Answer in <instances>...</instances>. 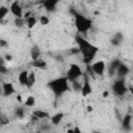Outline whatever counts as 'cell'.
<instances>
[{"label": "cell", "instance_id": "obj_1", "mask_svg": "<svg viewBox=\"0 0 133 133\" xmlns=\"http://www.w3.org/2000/svg\"><path fill=\"white\" fill-rule=\"evenodd\" d=\"M76 42L78 44L80 53H82V55H83V62L86 65L90 64L91 60L94 59L95 55L98 52V48L95 47L94 45H91L90 43H88L85 38L80 37V36H76Z\"/></svg>", "mask_w": 133, "mask_h": 133}, {"label": "cell", "instance_id": "obj_2", "mask_svg": "<svg viewBox=\"0 0 133 133\" xmlns=\"http://www.w3.org/2000/svg\"><path fill=\"white\" fill-rule=\"evenodd\" d=\"M48 86L51 88V90L56 96H60L63 92L70 90L69 80L66 79V77H60V78H56L54 80H51L48 83Z\"/></svg>", "mask_w": 133, "mask_h": 133}, {"label": "cell", "instance_id": "obj_3", "mask_svg": "<svg viewBox=\"0 0 133 133\" xmlns=\"http://www.w3.org/2000/svg\"><path fill=\"white\" fill-rule=\"evenodd\" d=\"M75 26L79 32H87L91 28V20L77 14L75 16Z\"/></svg>", "mask_w": 133, "mask_h": 133}, {"label": "cell", "instance_id": "obj_4", "mask_svg": "<svg viewBox=\"0 0 133 133\" xmlns=\"http://www.w3.org/2000/svg\"><path fill=\"white\" fill-rule=\"evenodd\" d=\"M112 90H113L115 96L123 97L128 91V87L125 84V79L124 78H119V79L115 80L113 85H112Z\"/></svg>", "mask_w": 133, "mask_h": 133}, {"label": "cell", "instance_id": "obj_5", "mask_svg": "<svg viewBox=\"0 0 133 133\" xmlns=\"http://www.w3.org/2000/svg\"><path fill=\"white\" fill-rule=\"evenodd\" d=\"M82 75V71L80 69V66L76 63H72L70 65V69L66 72V79L71 82L76 81L78 78H80Z\"/></svg>", "mask_w": 133, "mask_h": 133}, {"label": "cell", "instance_id": "obj_6", "mask_svg": "<svg viewBox=\"0 0 133 133\" xmlns=\"http://www.w3.org/2000/svg\"><path fill=\"white\" fill-rule=\"evenodd\" d=\"M90 68L92 70V72L97 75H103L104 71H105V62L103 60H99L94 62L92 64H90Z\"/></svg>", "mask_w": 133, "mask_h": 133}, {"label": "cell", "instance_id": "obj_7", "mask_svg": "<svg viewBox=\"0 0 133 133\" xmlns=\"http://www.w3.org/2000/svg\"><path fill=\"white\" fill-rule=\"evenodd\" d=\"M9 10H10V12H11L16 18H22V16H23L22 7H21V5L19 4L18 1H14V2L11 3Z\"/></svg>", "mask_w": 133, "mask_h": 133}, {"label": "cell", "instance_id": "obj_8", "mask_svg": "<svg viewBox=\"0 0 133 133\" xmlns=\"http://www.w3.org/2000/svg\"><path fill=\"white\" fill-rule=\"evenodd\" d=\"M80 91H81V94H82L83 97L88 96V95L91 94V91H92V88H91V86H90V84H89V81H88V78H87L86 75H84V82H83V85H82Z\"/></svg>", "mask_w": 133, "mask_h": 133}, {"label": "cell", "instance_id": "obj_9", "mask_svg": "<svg viewBox=\"0 0 133 133\" xmlns=\"http://www.w3.org/2000/svg\"><path fill=\"white\" fill-rule=\"evenodd\" d=\"M1 88H2V94L5 97H8V96H10V95H12L15 92L14 85L11 83H8V82H4L2 84V87Z\"/></svg>", "mask_w": 133, "mask_h": 133}, {"label": "cell", "instance_id": "obj_10", "mask_svg": "<svg viewBox=\"0 0 133 133\" xmlns=\"http://www.w3.org/2000/svg\"><path fill=\"white\" fill-rule=\"evenodd\" d=\"M121 63H122V62H121V60H119L118 58H115V59H113V60L110 62V64H109V66H108V73H109L110 76H113V75L116 73V70H117V68L119 66Z\"/></svg>", "mask_w": 133, "mask_h": 133}, {"label": "cell", "instance_id": "obj_11", "mask_svg": "<svg viewBox=\"0 0 133 133\" xmlns=\"http://www.w3.org/2000/svg\"><path fill=\"white\" fill-rule=\"evenodd\" d=\"M129 72H130V69H129V66L128 65H126L125 63H121L119 64V66L117 68V70H116V75H117V77L118 78H124L126 75H128L129 74Z\"/></svg>", "mask_w": 133, "mask_h": 133}, {"label": "cell", "instance_id": "obj_12", "mask_svg": "<svg viewBox=\"0 0 133 133\" xmlns=\"http://www.w3.org/2000/svg\"><path fill=\"white\" fill-rule=\"evenodd\" d=\"M131 122H132V115H131V114H126V115L123 117L122 126H123V128L125 129V131H131V130H132Z\"/></svg>", "mask_w": 133, "mask_h": 133}, {"label": "cell", "instance_id": "obj_13", "mask_svg": "<svg viewBox=\"0 0 133 133\" xmlns=\"http://www.w3.org/2000/svg\"><path fill=\"white\" fill-rule=\"evenodd\" d=\"M57 3H58L57 0H46V1H43V2H42V4L44 5V7H45L48 11H53V10H55Z\"/></svg>", "mask_w": 133, "mask_h": 133}, {"label": "cell", "instance_id": "obj_14", "mask_svg": "<svg viewBox=\"0 0 133 133\" xmlns=\"http://www.w3.org/2000/svg\"><path fill=\"white\" fill-rule=\"evenodd\" d=\"M39 54H41V51H39L38 47H37V46H33V47L31 48V50H30V56H31L32 60H33V61L37 60L38 57H39Z\"/></svg>", "mask_w": 133, "mask_h": 133}, {"label": "cell", "instance_id": "obj_15", "mask_svg": "<svg viewBox=\"0 0 133 133\" xmlns=\"http://www.w3.org/2000/svg\"><path fill=\"white\" fill-rule=\"evenodd\" d=\"M32 115L36 116L38 119H44V118H48L49 117V113L46 112V111H43V110H34Z\"/></svg>", "mask_w": 133, "mask_h": 133}, {"label": "cell", "instance_id": "obj_16", "mask_svg": "<svg viewBox=\"0 0 133 133\" xmlns=\"http://www.w3.org/2000/svg\"><path fill=\"white\" fill-rule=\"evenodd\" d=\"M27 78H28V72L27 71H22L19 75V82L22 85L27 84Z\"/></svg>", "mask_w": 133, "mask_h": 133}, {"label": "cell", "instance_id": "obj_17", "mask_svg": "<svg viewBox=\"0 0 133 133\" xmlns=\"http://www.w3.org/2000/svg\"><path fill=\"white\" fill-rule=\"evenodd\" d=\"M62 117H63V113L58 112V113L54 114V115L51 117V123H52L53 125H58V124L61 122Z\"/></svg>", "mask_w": 133, "mask_h": 133}, {"label": "cell", "instance_id": "obj_18", "mask_svg": "<svg viewBox=\"0 0 133 133\" xmlns=\"http://www.w3.org/2000/svg\"><path fill=\"white\" fill-rule=\"evenodd\" d=\"M34 83H35V74L33 72L28 73V78H27V84H26V86L27 87H31V86H33Z\"/></svg>", "mask_w": 133, "mask_h": 133}, {"label": "cell", "instance_id": "obj_19", "mask_svg": "<svg viewBox=\"0 0 133 133\" xmlns=\"http://www.w3.org/2000/svg\"><path fill=\"white\" fill-rule=\"evenodd\" d=\"M32 65L33 66H35V68H38V69H45L46 66H47V63H46V61L45 60H43V59H37V60H35V61H32Z\"/></svg>", "mask_w": 133, "mask_h": 133}, {"label": "cell", "instance_id": "obj_20", "mask_svg": "<svg viewBox=\"0 0 133 133\" xmlns=\"http://www.w3.org/2000/svg\"><path fill=\"white\" fill-rule=\"evenodd\" d=\"M35 24H36V19H35V17L31 16L30 18H28V19H27V26H28V28H29V29L33 28V27L35 26Z\"/></svg>", "mask_w": 133, "mask_h": 133}, {"label": "cell", "instance_id": "obj_21", "mask_svg": "<svg viewBox=\"0 0 133 133\" xmlns=\"http://www.w3.org/2000/svg\"><path fill=\"white\" fill-rule=\"evenodd\" d=\"M15 114H16V116L19 117V118L24 117V115H25V110H24V108H22V107H17V108H16V111H15Z\"/></svg>", "mask_w": 133, "mask_h": 133}, {"label": "cell", "instance_id": "obj_22", "mask_svg": "<svg viewBox=\"0 0 133 133\" xmlns=\"http://www.w3.org/2000/svg\"><path fill=\"white\" fill-rule=\"evenodd\" d=\"M8 14V8L6 6H0V21L3 20Z\"/></svg>", "mask_w": 133, "mask_h": 133}, {"label": "cell", "instance_id": "obj_23", "mask_svg": "<svg viewBox=\"0 0 133 133\" xmlns=\"http://www.w3.org/2000/svg\"><path fill=\"white\" fill-rule=\"evenodd\" d=\"M34 104H35V99H34V97H32V96L28 97V98L26 99V101H25V105H26L27 107H32Z\"/></svg>", "mask_w": 133, "mask_h": 133}, {"label": "cell", "instance_id": "obj_24", "mask_svg": "<svg viewBox=\"0 0 133 133\" xmlns=\"http://www.w3.org/2000/svg\"><path fill=\"white\" fill-rule=\"evenodd\" d=\"M72 86H73V89H74L75 91H79V90H81V87H82V85H81L77 80L72 82Z\"/></svg>", "mask_w": 133, "mask_h": 133}, {"label": "cell", "instance_id": "obj_25", "mask_svg": "<svg viewBox=\"0 0 133 133\" xmlns=\"http://www.w3.org/2000/svg\"><path fill=\"white\" fill-rule=\"evenodd\" d=\"M14 22H15V25H16L17 27H22V26L24 25V21H23L22 18H16Z\"/></svg>", "mask_w": 133, "mask_h": 133}, {"label": "cell", "instance_id": "obj_26", "mask_svg": "<svg viewBox=\"0 0 133 133\" xmlns=\"http://www.w3.org/2000/svg\"><path fill=\"white\" fill-rule=\"evenodd\" d=\"M39 22H41V24H42V25H47L50 21H49L48 17H46V16H42V17L39 18Z\"/></svg>", "mask_w": 133, "mask_h": 133}, {"label": "cell", "instance_id": "obj_27", "mask_svg": "<svg viewBox=\"0 0 133 133\" xmlns=\"http://www.w3.org/2000/svg\"><path fill=\"white\" fill-rule=\"evenodd\" d=\"M66 133H82V132H81L80 128H79L78 126H76V127L73 128V129H69V130L66 131Z\"/></svg>", "mask_w": 133, "mask_h": 133}, {"label": "cell", "instance_id": "obj_28", "mask_svg": "<svg viewBox=\"0 0 133 133\" xmlns=\"http://www.w3.org/2000/svg\"><path fill=\"white\" fill-rule=\"evenodd\" d=\"M9 123V119L6 117V116H2L1 117V121H0V126H3V125H7Z\"/></svg>", "mask_w": 133, "mask_h": 133}, {"label": "cell", "instance_id": "obj_29", "mask_svg": "<svg viewBox=\"0 0 133 133\" xmlns=\"http://www.w3.org/2000/svg\"><path fill=\"white\" fill-rule=\"evenodd\" d=\"M7 73V69L5 68L4 64H0V74H6Z\"/></svg>", "mask_w": 133, "mask_h": 133}, {"label": "cell", "instance_id": "obj_30", "mask_svg": "<svg viewBox=\"0 0 133 133\" xmlns=\"http://www.w3.org/2000/svg\"><path fill=\"white\" fill-rule=\"evenodd\" d=\"M0 47H2V48H6V47H7V42H6L5 39L0 38Z\"/></svg>", "mask_w": 133, "mask_h": 133}, {"label": "cell", "instance_id": "obj_31", "mask_svg": "<svg viewBox=\"0 0 133 133\" xmlns=\"http://www.w3.org/2000/svg\"><path fill=\"white\" fill-rule=\"evenodd\" d=\"M71 53L72 54H78V53H80V50H79L78 47L77 48H72L71 49Z\"/></svg>", "mask_w": 133, "mask_h": 133}, {"label": "cell", "instance_id": "obj_32", "mask_svg": "<svg viewBox=\"0 0 133 133\" xmlns=\"http://www.w3.org/2000/svg\"><path fill=\"white\" fill-rule=\"evenodd\" d=\"M110 43H111L112 45H114V46H117V45H119V42H118V41H116L114 37L111 39V42H110Z\"/></svg>", "mask_w": 133, "mask_h": 133}, {"label": "cell", "instance_id": "obj_33", "mask_svg": "<svg viewBox=\"0 0 133 133\" xmlns=\"http://www.w3.org/2000/svg\"><path fill=\"white\" fill-rule=\"evenodd\" d=\"M41 129H42L43 131H48V130H50V126H46V125H44L43 127H41Z\"/></svg>", "mask_w": 133, "mask_h": 133}, {"label": "cell", "instance_id": "obj_34", "mask_svg": "<svg viewBox=\"0 0 133 133\" xmlns=\"http://www.w3.org/2000/svg\"><path fill=\"white\" fill-rule=\"evenodd\" d=\"M30 17H31V11H27V12L24 15V18H25L26 20H27L28 18H30Z\"/></svg>", "mask_w": 133, "mask_h": 133}, {"label": "cell", "instance_id": "obj_35", "mask_svg": "<svg viewBox=\"0 0 133 133\" xmlns=\"http://www.w3.org/2000/svg\"><path fill=\"white\" fill-rule=\"evenodd\" d=\"M102 96H103V98H107L109 96V91L108 90H104L103 94H102Z\"/></svg>", "mask_w": 133, "mask_h": 133}, {"label": "cell", "instance_id": "obj_36", "mask_svg": "<svg viewBox=\"0 0 133 133\" xmlns=\"http://www.w3.org/2000/svg\"><path fill=\"white\" fill-rule=\"evenodd\" d=\"M11 59H12L11 55H9V54H6V55H5V60H7V61H10Z\"/></svg>", "mask_w": 133, "mask_h": 133}, {"label": "cell", "instance_id": "obj_37", "mask_svg": "<svg viewBox=\"0 0 133 133\" xmlns=\"http://www.w3.org/2000/svg\"><path fill=\"white\" fill-rule=\"evenodd\" d=\"M86 108H87V111H88V112H91V111H92V109H94V108H92V106H90V105H88Z\"/></svg>", "mask_w": 133, "mask_h": 133}, {"label": "cell", "instance_id": "obj_38", "mask_svg": "<svg viewBox=\"0 0 133 133\" xmlns=\"http://www.w3.org/2000/svg\"><path fill=\"white\" fill-rule=\"evenodd\" d=\"M17 101H18V102H20V103L22 102V97H21L20 95H18V96H17Z\"/></svg>", "mask_w": 133, "mask_h": 133}, {"label": "cell", "instance_id": "obj_39", "mask_svg": "<svg viewBox=\"0 0 133 133\" xmlns=\"http://www.w3.org/2000/svg\"><path fill=\"white\" fill-rule=\"evenodd\" d=\"M94 133H100V132H98V131H95V132H94Z\"/></svg>", "mask_w": 133, "mask_h": 133}, {"label": "cell", "instance_id": "obj_40", "mask_svg": "<svg viewBox=\"0 0 133 133\" xmlns=\"http://www.w3.org/2000/svg\"><path fill=\"white\" fill-rule=\"evenodd\" d=\"M1 117H2V115H1V113H0V121H1Z\"/></svg>", "mask_w": 133, "mask_h": 133}, {"label": "cell", "instance_id": "obj_41", "mask_svg": "<svg viewBox=\"0 0 133 133\" xmlns=\"http://www.w3.org/2000/svg\"><path fill=\"white\" fill-rule=\"evenodd\" d=\"M1 92H2V88H0V94H1Z\"/></svg>", "mask_w": 133, "mask_h": 133}]
</instances>
